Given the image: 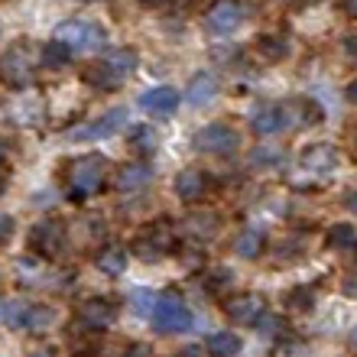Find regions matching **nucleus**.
Returning a JSON list of instances; mask_svg holds the SVG:
<instances>
[{
  "label": "nucleus",
  "instance_id": "obj_1",
  "mask_svg": "<svg viewBox=\"0 0 357 357\" xmlns=\"http://www.w3.org/2000/svg\"><path fill=\"white\" fill-rule=\"evenodd\" d=\"M107 169H111V162L98 156V153H88V156H78L66 172V195L68 202H75V205H85L88 198H94L98 192L104 188L107 182Z\"/></svg>",
  "mask_w": 357,
  "mask_h": 357
},
{
  "label": "nucleus",
  "instance_id": "obj_2",
  "mask_svg": "<svg viewBox=\"0 0 357 357\" xmlns=\"http://www.w3.org/2000/svg\"><path fill=\"white\" fill-rule=\"evenodd\" d=\"M150 319H153V328L160 331V335H182V331H188L195 325L192 309H188L185 302H182V296H176V292H166V296L156 299Z\"/></svg>",
  "mask_w": 357,
  "mask_h": 357
},
{
  "label": "nucleus",
  "instance_id": "obj_3",
  "mask_svg": "<svg viewBox=\"0 0 357 357\" xmlns=\"http://www.w3.org/2000/svg\"><path fill=\"white\" fill-rule=\"evenodd\" d=\"M104 39H107L104 36V29L98 26V23H88V20H66V23L56 29V43H62L72 56L101 49Z\"/></svg>",
  "mask_w": 357,
  "mask_h": 357
},
{
  "label": "nucleus",
  "instance_id": "obj_4",
  "mask_svg": "<svg viewBox=\"0 0 357 357\" xmlns=\"http://www.w3.org/2000/svg\"><path fill=\"white\" fill-rule=\"evenodd\" d=\"M29 247H33L39 257H46V260L62 257L66 254V247H68L66 225H62L59 218H43V221H36L33 231H29Z\"/></svg>",
  "mask_w": 357,
  "mask_h": 357
},
{
  "label": "nucleus",
  "instance_id": "obj_5",
  "mask_svg": "<svg viewBox=\"0 0 357 357\" xmlns=\"http://www.w3.org/2000/svg\"><path fill=\"white\" fill-rule=\"evenodd\" d=\"M192 146L198 153H208V156H231L241 146V133L231 123H208L192 137Z\"/></svg>",
  "mask_w": 357,
  "mask_h": 357
},
{
  "label": "nucleus",
  "instance_id": "obj_6",
  "mask_svg": "<svg viewBox=\"0 0 357 357\" xmlns=\"http://www.w3.org/2000/svg\"><path fill=\"white\" fill-rule=\"evenodd\" d=\"M33 62H29L26 46H10L3 56H0V82L13 91H23V88L33 85Z\"/></svg>",
  "mask_w": 357,
  "mask_h": 357
},
{
  "label": "nucleus",
  "instance_id": "obj_7",
  "mask_svg": "<svg viewBox=\"0 0 357 357\" xmlns=\"http://www.w3.org/2000/svg\"><path fill=\"white\" fill-rule=\"evenodd\" d=\"M123 127H127V107H111V111H104L101 117H94L91 123L72 127L66 137L68 140H107L114 133H121Z\"/></svg>",
  "mask_w": 357,
  "mask_h": 357
},
{
  "label": "nucleus",
  "instance_id": "obj_8",
  "mask_svg": "<svg viewBox=\"0 0 357 357\" xmlns=\"http://www.w3.org/2000/svg\"><path fill=\"white\" fill-rule=\"evenodd\" d=\"M10 325L29 331V335H46L52 325H56V309L49 305H23V302H13L10 305Z\"/></svg>",
  "mask_w": 357,
  "mask_h": 357
},
{
  "label": "nucleus",
  "instance_id": "obj_9",
  "mask_svg": "<svg viewBox=\"0 0 357 357\" xmlns=\"http://www.w3.org/2000/svg\"><path fill=\"white\" fill-rule=\"evenodd\" d=\"M172 244H176V234H172L169 221H160V225H153L146 234L137 237L133 250H137V257H140V260L153 264V260H162V257L169 254Z\"/></svg>",
  "mask_w": 357,
  "mask_h": 357
},
{
  "label": "nucleus",
  "instance_id": "obj_10",
  "mask_svg": "<svg viewBox=\"0 0 357 357\" xmlns=\"http://www.w3.org/2000/svg\"><path fill=\"white\" fill-rule=\"evenodd\" d=\"M208 29L211 33H234V29L244 26L247 20V7L241 0H215L205 13Z\"/></svg>",
  "mask_w": 357,
  "mask_h": 357
},
{
  "label": "nucleus",
  "instance_id": "obj_11",
  "mask_svg": "<svg viewBox=\"0 0 357 357\" xmlns=\"http://www.w3.org/2000/svg\"><path fill=\"white\" fill-rule=\"evenodd\" d=\"M121 309H117V302L114 299H101V296H94V299H85L78 305V321L91 331H104L111 328L114 321H117Z\"/></svg>",
  "mask_w": 357,
  "mask_h": 357
},
{
  "label": "nucleus",
  "instance_id": "obj_12",
  "mask_svg": "<svg viewBox=\"0 0 357 357\" xmlns=\"http://www.w3.org/2000/svg\"><path fill=\"white\" fill-rule=\"evenodd\" d=\"M225 312L227 319L237 321V325H257L266 315V299L260 292H241V296L225 302Z\"/></svg>",
  "mask_w": 357,
  "mask_h": 357
},
{
  "label": "nucleus",
  "instance_id": "obj_13",
  "mask_svg": "<svg viewBox=\"0 0 357 357\" xmlns=\"http://www.w3.org/2000/svg\"><path fill=\"white\" fill-rule=\"evenodd\" d=\"M140 107L146 114H153V117H169L178 107V91L176 88H166V85L150 88V91L140 94Z\"/></svg>",
  "mask_w": 357,
  "mask_h": 357
},
{
  "label": "nucleus",
  "instance_id": "obj_14",
  "mask_svg": "<svg viewBox=\"0 0 357 357\" xmlns=\"http://www.w3.org/2000/svg\"><path fill=\"white\" fill-rule=\"evenodd\" d=\"M98 62H101V66L107 68V72H111V75L123 85V82H127V78L137 72V66H140V56H137L133 49H111V52H104Z\"/></svg>",
  "mask_w": 357,
  "mask_h": 357
},
{
  "label": "nucleus",
  "instance_id": "obj_15",
  "mask_svg": "<svg viewBox=\"0 0 357 357\" xmlns=\"http://www.w3.org/2000/svg\"><path fill=\"white\" fill-rule=\"evenodd\" d=\"M338 166V150L328 146V143H315L309 150L302 153V169L315 172V176H328L331 169Z\"/></svg>",
  "mask_w": 357,
  "mask_h": 357
},
{
  "label": "nucleus",
  "instance_id": "obj_16",
  "mask_svg": "<svg viewBox=\"0 0 357 357\" xmlns=\"http://www.w3.org/2000/svg\"><path fill=\"white\" fill-rule=\"evenodd\" d=\"M176 195L185 202V205H192V202H198V198H205L208 192V176L202 169H182L176 176Z\"/></svg>",
  "mask_w": 357,
  "mask_h": 357
},
{
  "label": "nucleus",
  "instance_id": "obj_17",
  "mask_svg": "<svg viewBox=\"0 0 357 357\" xmlns=\"http://www.w3.org/2000/svg\"><path fill=\"white\" fill-rule=\"evenodd\" d=\"M150 182H153V169L146 162H127V166H121L117 178H114L117 192H140V188H146Z\"/></svg>",
  "mask_w": 357,
  "mask_h": 357
},
{
  "label": "nucleus",
  "instance_id": "obj_18",
  "mask_svg": "<svg viewBox=\"0 0 357 357\" xmlns=\"http://www.w3.org/2000/svg\"><path fill=\"white\" fill-rule=\"evenodd\" d=\"M127 264H130V254H127V247H121V244H107L94 254V266H98L104 276H121V273L127 270Z\"/></svg>",
  "mask_w": 357,
  "mask_h": 357
},
{
  "label": "nucleus",
  "instance_id": "obj_19",
  "mask_svg": "<svg viewBox=\"0 0 357 357\" xmlns=\"http://www.w3.org/2000/svg\"><path fill=\"white\" fill-rule=\"evenodd\" d=\"M215 94H218V78L211 75V72H198L185 88V101L192 104V107H205Z\"/></svg>",
  "mask_w": 357,
  "mask_h": 357
},
{
  "label": "nucleus",
  "instance_id": "obj_20",
  "mask_svg": "<svg viewBox=\"0 0 357 357\" xmlns=\"http://www.w3.org/2000/svg\"><path fill=\"white\" fill-rule=\"evenodd\" d=\"M250 127H254V133H260V137H270V133L282 130L280 104H257L254 114H250Z\"/></svg>",
  "mask_w": 357,
  "mask_h": 357
},
{
  "label": "nucleus",
  "instance_id": "obj_21",
  "mask_svg": "<svg viewBox=\"0 0 357 357\" xmlns=\"http://www.w3.org/2000/svg\"><path fill=\"white\" fill-rule=\"evenodd\" d=\"M241 348H244V341L237 338L234 331H218V335H211L205 344L208 357H237Z\"/></svg>",
  "mask_w": 357,
  "mask_h": 357
},
{
  "label": "nucleus",
  "instance_id": "obj_22",
  "mask_svg": "<svg viewBox=\"0 0 357 357\" xmlns=\"http://www.w3.org/2000/svg\"><path fill=\"white\" fill-rule=\"evenodd\" d=\"M185 227H188V234L202 237V241H211L221 231V218L215 211H195V215H188Z\"/></svg>",
  "mask_w": 357,
  "mask_h": 357
},
{
  "label": "nucleus",
  "instance_id": "obj_23",
  "mask_svg": "<svg viewBox=\"0 0 357 357\" xmlns=\"http://www.w3.org/2000/svg\"><path fill=\"white\" fill-rule=\"evenodd\" d=\"M264 231L260 227H247L244 234L237 237V254L244 257V260H257L260 257V250H264Z\"/></svg>",
  "mask_w": 357,
  "mask_h": 357
},
{
  "label": "nucleus",
  "instance_id": "obj_24",
  "mask_svg": "<svg viewBox=\"0 0 357 357\" xmlns=\"http://www.w3.org/2000/svg\"><path fill=\"white\" fill-rule=\"evenodd\" d=\"M286 39L282 36H260L257 39V56H264L266 62H280V59H286Z\"/></svg>",
  "mask_w": 357,
  "mask_h": 357
},
{
  "label": "nucleus",
  "instance_id": "obj_25",
  "mask_svg": "<svg viewBox=\"0 0 357 357\" xmlns=\"http://www.w3.org/2000/svg\"><path fill=\"white\" fill-rule=\"evenodd\" d=\"M328 247L331 250H354L357 247V231L351 225H335L328 231Z\"/></svg>",
  "mask_w": 357,
  "mask_h": 357
},
{
  "label": "nucleus",
  "instance_id": "obj_26",
  "mask_svg": "<svg viewBox=\"0 0 357 357\" xmlns=\"http://www.w3.org/2000/svg\"><path fill=\"white\" fill-rule=\"evenodd\" d=\"M68 59H72V52H68L62 43H56V39L43 49V66H46V68H66Z\"/></svg>",
  "mask_w": 357,
  "mask_h": 357
},
{
  "label": "nucleus",
  "instance_id": "obj_27",
  "mask_svg": "<svg viewBox=\"0 0 357 357\" xmlns=\"http://www.w3.org/2000/svg\"><path fill=\"white\" fill-rule=\"evenodd\" d=\"M156 143H160V137H156L153 127H137V130L130 133V146L137 153H153L156 150Z\"/></svg>",
  "mask_w": 357,
  "mask_h": 357
},
{
  "label": "nucleus",
  "instance_id": "obj_28",
  "mask_svg": "<svg viewBox=\"0 0 357 357\" xmlns=\"http://www.w3.org/2000/svg\"><path fill=\"white\" fill-rule=\"evenodd\" d=\"M208 289H211V292H218V289H225V286H227V282H231V273H227V270H215V273H208Z\"/></svg>",
  "mask_w": 357,
  "mask_h": 357
},
{
  "label": "nucleus",
  "instance_id": "obj_29",
  "mask_svg": "<svg viewBox=\"0 0 357 357\" xmlns=\"http://www.w3.org/2000/svg\"><path fill=\"white\" fill-rule=\"evenodd\" d=\"M153 302H156V299H153L150 292H133V309H137V312H150V315H153Z\"/></svg>",
  "mask_w": 357,
  "mask_h": 357
},
{
  "label": "nucleus",
  "instance_id": "obj_30",
  "mask_svg": "<svg viewBox=\"0 0 357 357\" xmlns=\"http://www.w3.org/2000/svg\"><path fill=\"white\" fill-rule=\"evenodd\" d=\"M289 302L296 305V309H312V292L309 289H292Z\"/></svg>",
  "mask_w": 357,
  "mask_h": 357
},
{
  "label": "nucleus",
  "instance_id": "obj_31",
  "mask_svg": "<svg viewBox=\"0 0 357 357\" xmlns=\"http://www.w3.org/2000/svg\"><path fill=\"white\" fill-rule=\"evenodd\" d=\"M257 328H260V335H276L280 328H286V321H280V319H266V315H264V319L257 321Z\"/></svg>",
  "mask_w": 357,
  "mask_h": 357
},
{
  "label": "nucleus",
  "instance_id": "obj_32",
  "mask_svg": "<svg viewBox=\"0 0 357 357\" xmlns=\"http://www.w3.org/2000/svg\"><path fill=\"white\" fill-rule=\"evenodd\" d=\"M10 237H13V218L0 215V244H7Z\"/></svg>",
  "mask_w": 357,
  "mask_h": 357
},
{
  "label": "nucleus",
  "instance_id": "obj_33",
  "mask_svg": "<svg viewBox=\"0 0 357 357\" xmlns=\"http://www.w3.org/2000/svg\"><path fill=\"white\" fill-rule=\"evenodd\" d=\"M150 354V348H146V344H130V348L123 351V357H146Z\"/></svg>",
  "mask_w": 357,
  "mask_h": 357
},
{
  "label": "nucleus",
  "instance_id": "obj_34",
  "mask_svg": "<svg viewBox=\"0 0 357 357\" xmlns=\"http://www.w3.org/2000/svg\"><path fill=\"white\" fill-rule=\"evenodd\" d=\"M341 49H344V52H348V56L357 62V39H354V36H348V39H344V43H341Z\"/></svg>",
  "mask_w": 357,
  "mask_h": 357
},
{
  "label": "nucleus",
  "instance_id": "obj_35",
  "mask_svg": "<svg viewBox=\"0 0 357 357\" xmlns=\"http://www.w3.org/2000/svg\"><path fill=\"white\" fill-rule=\"evenodd\" d=\"M341 7H344V13L351 20H357V0H341Z\"/></svg>",
  "mask_w": 357,
  "mask_h": 357
},
{
  "label": "nucleus",
  "instance_id": "obj_36",
  "mask_svg": "<svg viewBox=\"0 0 357 357\" xmlns=\"http://www.w3.org/2000/svg\"><path fill=\"white\" fill-rule=\"evenodd\" d=\"M344 98H348L351 104H357V78H354V82H351V85H348V91H344Z\"/></svg>",
  "mask_w": 357,
  "mask_h": 357
},
{
  "label": "nucleus",
  "instance_id": "obj_37",
  "mask_svg": "<svg viewBox=\"0 0 357 357\" xmlns=\"http://www.w3.org/2000/svg\"><path fill=\"white\" fill-rule=\"evenodd\" d=\"M344 205H348V211H351V215H357V192H351V195H348V202H344Z\"/></svg>",
  "mask_w": 357,
  "mask_h": 357
},
{
  "label": "nucleus",
  "instance_id": "obj_38",
  "mask_svg": "<svg viewBox=\"0 0 357 357\" xmlns=\"http://www.w3.org/2000/svg\"><path fill=\"white\" fill-rule=\"evenodd\" d=\"M143 7H166V3H169V0H140Z\"/></svg>",
  "mask_w": 357,
  "mask_h": 357
},
{
  "label": "nucleus",
  "instance_id": "obj_39",
  "mask_svg": "<svg viewBox=\"0 0 357 357\" xmlns=\"http://www.w3.org/2000/svg\"><path fill=\"white\" fill-rule=\"evenodd\" d=\"M33 357H56V351H52V348H43V351H36V354H33Z\"/></svg>",
  "mask_w": 357,
  "mask_h": 357
},
{
  "label": "nucleus",
  "instance_id": "obj_40",
  "mask_svg": "<svg viewBox=\"0 0 357 357\" xmlns=\"http://www.w3.org/2000/svg\"><path fill=\"white\" fill-rule=\"evenodd\" d=\"M354 140H357V130H354Z\"/></svg>",
  "mask_w": 357,
  "mask_h": 357
},
{
  "label": "nucleus",
  "instance_id": "obj_41",
  "mask_svg": "<svg viewBox=\"0 0 357 357\" xmlns=\"http://www.w3.org/2000/svg\"><path fill=\"white\" fill-rule=\"evenodd\" d=\"M282 3H289V0H282Z\"/></svg>",
  "mask_w": 357,
  "mask_h": 357
},
{
  "label": "nucleus",
  "instance_id": "obj_42",
  "mask_svg": "<svg viewBox=\"0 0 357 357\" xmlns=\"http://www.w3.org/2000/svg\"><path fill=\"white\" fill-rule=\"evenodd\" d=\"M0 156H3V150H0Z\"/></svg>",
  "mask_w": 357,
  "mask_h": 357
}]
</instances>
